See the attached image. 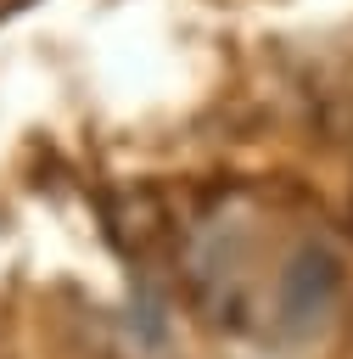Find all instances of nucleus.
I'll return each mask as SVG.
<instances>
[{
  "instance_id": "f257e3e1",
  "label": "nucleus",
  "mask_w": 353,
  "mask_h": 359,
  "mask_svg": "<svg viewBox=\"0 0 353 359\" xmlns=\"http://www.w3.org/2000/svg\"><path fill=\"white\" fill-rule=\"evenodd\" d=\"M342 252L331 241H297L291 258L275 275V325L286 337H308L331 320V309L342 303Z\"/></svg>"
}]
</instances>
